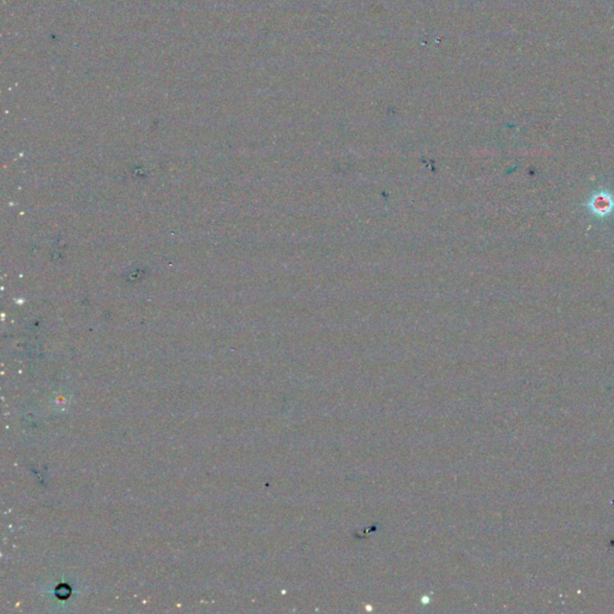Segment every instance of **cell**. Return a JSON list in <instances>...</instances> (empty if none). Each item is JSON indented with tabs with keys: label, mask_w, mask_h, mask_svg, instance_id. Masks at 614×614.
I'll use <instances>...</instances> for the list:
<instances>
[{
	"label": "cell",
	"mask_w": 614,
	"mask_h": 614,
	"mask_svg": "<svg viewBox=\"0 0 614 614\" xmlns=\"http://www.w3.org/2000/svg\"><path fill=\"white\" fill-rule=\"evenodd\" d=\"M587 208L597 218H607L614 211L613 195L606 190L595 192L587 202Z\"/></svg>",
	"instance_id": "obj_1"
}]
</instances>
